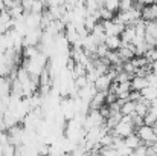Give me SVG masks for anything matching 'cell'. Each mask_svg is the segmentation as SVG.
<instances>
[{
    "instance_id": "obj_1",
    "label": "cell",
    "mask_w": 157,
    "mask_h": 156,
    "mask_svg": "<svg viewBox=\"0 0 157 156\" xmlns=\"http://www.w3.org/2000/svg\"><path fill=\"white\" fill-rule=\"evenodd\" d=\"M8 136H9V142L14 146V147H18L23 144V136H25V127L23 126H15V127H11L8 130Z\"/></svg>"
},
{
    "instance_id": "obj_2",
    "label": "cell",
    "mask_w": 157,
    "mask_h": 156,
    "mask_svg": "<svg viewBox=\"0 0 157 156\" xmlns=\"http://www.w3.org/2000/svg\"><path fill=\"white\" fill-rule=\"evenodd\" d=\"M113 83H114V80L111 78V75L110 74H105V75H101L95 81V87H96L98 92H108Z\"/></svg>"
},
{
    "instance_id": "obj_3",
    "label": "cell",
    "mask_w": 157,
    "mask_h": 156,
    "mask_svg": "<svg viewBox=\"0 0 157 156\" xmlns=\"http://www.w3.org/2000/svg\"><path fill=\"white\" fill-rule=\"evenodd\" d=\"M148 87V81H147V77H133L131 78V90H136V92H142L144 89Z\"/></svg>"
},
{
    "instance_id": "obj_4",
    "label": "cell",
    "mask_w": 157,
    "mask_h": 156,
    "mask_svg": "<svg viewBox=\"0 0 157 156\" xmlns=\"http://www.w3.org/2000/svg\"><path fill=\"white\" fill-rule=\"evenodd\" d=\"M104 45L107 46L108 51L114 52V51H119L122 48V40H121V37H107Z\"/></svg>"
},
{
    "instance_id": "obj_5",
    "label": "cell",
    "mask_w": 157,
    "mask_h": 156,
    "mask_svg": "<svg viewBox=\"0 0 157 156\" xmlns=\"http://www.w3.org/2000/svg\"><path fill=\"white\" fill-rule=\"evenodd\" d=\"M124 141H125V146H127L128 149H131L133 152H134L137 147H140V146H142V139H140V138H139L136 133H134V135H130V136H127Z\"/></svg>"
},
{
    "instance_id": "obj_6",
    "label": "cell",
    "mask_w": 157,
    "mask_h": 156,
    "mask_svg": "<svg viewBox=\"0 0 157 156\" xmlns=\"http://www.w3.org/2000/svg\"><path fill=\"white\" fill-rule=\"evenodd\" d=\"M140 95H142V98H144L145 101L151 103V101L157 100V87H154V86H148L147 89H144V90L140 92Z\"/></svg>"
},
{
    "instance_id": "obj_7",
    "label": "cell",
    "mask_w": 157,
    "mask_h": 156,
    "mask_svg": "<svg viewBox=\"0 0 157 156\" xmlns=\"http://www.w3.org/2000/svg\"><path fill=\"white\" fill-rule=\"evenodd\" d=\"M121 113H122V116H131L133 113H136V103L134 101H127L121 107Z\"/></svg>"
},
{
    "instance_id": "obj_8",
    "label": "cell",
    "mask_w": 157,
    "mask_h": 156,
    "mask_svg": "<svg viewBox=\"0 0 157 156\" xmlns=\"http://www.w3.org/2000/svg\"><path fill=\"white\" fill-rule=\"evenodd\" d=\"M119 5H121V2H117V0H108V2H104V8L107 11L113 12V14H117V12H119Z\"/></svg>"
},
{
    "instance_id": "obj_9",
    "label": "cell",
    "mask_w": 157,
    "mask_h": 156,
    "mask_svg": "<svg viewBox=\"0 0 157 156\" xmlns=\"http://www.w3.org/2000/svg\"><path fill=\"white\" fill-rule=\"evenodd\" d=\"M3 156H15V147H14L12 144L6 146V147L3 149Z\"/></svg>"
}]
</instances>
